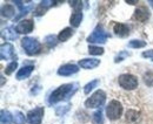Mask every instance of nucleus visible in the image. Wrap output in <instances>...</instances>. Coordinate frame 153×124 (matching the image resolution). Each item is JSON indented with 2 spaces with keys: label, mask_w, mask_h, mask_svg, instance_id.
I'll list each match as a JSON object with an SVG mask.
<instances>
[{
  "label": "nucleus",
  "mask_w": 153,
  "mask_h": 124,
  "mask_svg": "<svg viewBox=\"0 0 153 124\" xmlns=\"http://www.w3.org/2000/svg\"><path fill=\"white\" fill-rule=\"evenodd\" d=\"M14 55V48L11 43H4L0 48V56L1 60H10Z\"/></svg>",
  "instance_id": "1a4fd4ad"
},
{
  "label": "nucleus",
  "mask_w": 153,
  "mask_h": 124,
  "mask_svg": "<svg viewBox=\"0 0 153 124\" xmlns=\"http://www.w3.org/2000/svg\"><path fill=\"white\" fill-rule=\"evenodd\" d=\"M13 14H14V7L12 5L2 6V8H1V15L2 17L11 18V17H13Z\"/></svg>",
  "instance_id": "412c9836"
},
{
  "label": "nucleus",
  "mask_w": 153,
  "mask_h": 124,
  "mask_svg": "<svg viewBox=\"0 0 153 124\" xmlns=\"http://www.w3.org/2000/svg\"><path fill=\"white\" fill-rule=\"evenodd\" d=\"M33 21L32 20H21L19 23L17 25V32L19 34H27V33H31L33 31Z\"/></svg>",
  "instance_id": "6e6552de"
},
{
  "label": "nucleus",
  "mask_w": 153,
  "mask_h": 124,
  "mask_svg": "<svg viewBox=\"0 0 153 124\" xmlns=\"http://www.w3.org/2000/svg\"><path fill=\"white\" fill-rule=\"evenodd\" d=\"M78 70H79V68L76 65H64L58 69V74L60 76H70L72 74L78 73Z\"/></svg>",
  "instance_id": "9d476101"
},
{
  "label": "nucleus",
  "mask_w": 153,
  "mask_h": 124,
  "mask_svg": "<svg viewBox=\"0 0 153 124\" xmlns=\"http://www.w3.org/2000/svg\"><path fill=\"white\" fill-rule=\"evenodd\" d=\"M81 20H82V13H81V12H74V13L71 15V19H70L71 25L74 26V27H78V26L80 25Z\"/></svg>",
  "instance_id": "aec40b11"
},
{
  "label": "nucleus",
  "mask_w": 153,
  "mask_h": 124,
  "mask_svg": "<svg viewBox=\"0 0 153 124\" xmlns=\"http://www.w3.org/2000/svg\"><path fill=\"white\" fill-rule=\"evenodd\" d=\"M143 56H144V57H153V49L147 51V52H144V53H143Z\"/></svg>",
  "instance_id": "473e14b6"
},
{
  "label": "nucleus",
  "mask_w": 153,
  "mask_h": 124,
  "mask_svg": "<svg viewBox=\"0 0 153 124\" xmlns=\"http://www.w3.org/2000/svg\"><path fill=\"white\" fill-rule=\"evenodd\" d=\"M21 46L28 55L38 54L41 51V46H40L39 41H37L33 37H24L21 40Z\"/></svg>",
  "instance_id": "f03ea898"
},
{
  "label": "nucleus",
  "mask_w": 153,
  "mask_h": 124,
  "mask_svg": "<svg viewBox=\"0 0 153 124\" xmlns=\"http://www.w3.org/2000/svg\"><path fill=\"white\" fill-rule=\"evenodd\" d=\"M78 89V84L76 83H68V84H62L60 86L58 89H56L50 98H48V102L50 104H53V103H57L59 101H62V100H66V98H70Z\"/></svg>",
  "instance_id": "f257e3e1"
},
{
  "label": "nucleus",
  "mask_w": 153,
  "mask_h": 124,
  "mask_svg": "<svg viewBox=\"0 0 153 124\" xmlns=\"http://www.w3.org/2000/svg\"><path fill=\"white\" fill-rule=\"evenodd\" d=\"M120 87L127 90H133L138 87V79L131 74H123L118 79Z\"/></svg>",
  "instance_id": "7ed1b4c3"
},
{
  "label": "nucleus",
  "mask_w": 153,
  "mask_h": 124,
  "mask_svg": "<svg viewBox=\"0 0 153 124\" xmlns=\"http://www.w3.org/2000/svg\"><path fill=\"white\" fill-rule=\"evenodd\" d=\"M100 61L98 59H84V60H80L79 61V66L81 68H85V69H92V68H96L99 66Z\"/></svg>",
  "instance_id": "9b49d317"
},
{
  "label": "nucleus",
  "mask_w": 153,
  "mask_h": 124,
  "mask_svg": "<svg viewBox=\"0 0 153 124\" xmlns=\"http://www.w3.org/2000/svg\"><path fill=\"white\" fill-rule=\"evenodd\" d=\"M88 52L92 55H101V54H104V48L98 47V46H90Z\"/></svg>",
  "instance_id": "393cba45"
},
{
  "label": "nucleus",
  "mask_w": 153,
  "mask_h": 124,
  "mask_svg": "<svg viewBox=\"0 0 153 124\" xmlns=\"http://www.w3.org/2000/svg\"><path fill=\"white\" fill-rule=\"evenodd\" d=\"M128 46L132 47V48H141V47H145L146 46V42L140 41V40H132V41H130Z\"/></svg>",
  "instance_id": "cd10ccee"
},
{
  "label": "nucleus",
  "mask_w": 153,
  "mask_h": 124,
  "mask_svg": "<svg viewBox=\"0 0 153 124\" xmlns=\"http://www.w3.org/2000/svg\"><path fill=\"white\" fill-rule=\"evenodd\" d=\"M17 67H18V63H17V61H13V62H11L7 67H6V69H5V73L7 74V75H11L13 71L17 69Z\"/></svg>",
  "instance_id": "c85d7f7f"
},
{
  "label": "nucleus",
  "mask_w": 153,
  "mask_h": 124,
  "mask_svg": "<svg viewBox=\"0 0 153 124\" xmlns=\"http://www.w3.org/2000/svg\"><path fill=\"white\" fill-rule=\"evenodd\" d=\"M113 31L115 34L119 36H126L130 33V28L124 23H115L113 26Z\"/></svg>",
  "instance_id": "ddd939ff"
},
{
  "label": "nucleus",
  "mask_w": 153,
  "mask_h": 124,
  "mask_svg": "<svg viewBox=\"0 0 153 124\" xmlns=\"http://www.w3.org/2000/svg\"><path fill=\"white\" fill-rule=\"evenodd\" d=\"M126 2H127V4H131V5H134V4H137L138 1H137V0H133V1H131V0H130V1H128V0H127Z\"/></svg>",
  "instance_id": "72a5a7b5"
},
{
  "label": "nucleus",
  "mask_w": 153,
  "mask_h": 124,
  "mask_svg": "<svg viewBox=\"0 0 153 124\" xmlns=\"http://www.w3.org/2000/svg\"><path fill=\"white\" fill-rule=\"evenodd\" d=\"M149 17H150L149 11H147L145 7L138 8V10L135 11V14H134V18L137 19L138 21H140V22H145V21L149 19Z\"/></svg>",
  "instance_id": "f8f14e48"
},
{
  "label": "nucleus",
  "mask_w": 153,
  "mask_h": 124,
  "mask_svg": "<svg viewBox=\"0 0 153 124\" xmlns=\"http://www.w3.org/2000/svg\"><path fill=\"white\" fill-rule=\"evenodd\" d=\"M144 82L149 86V87H153V73L149 71L144 75Z\"/></svg>",
  "instance_id": "a878e982"
},
{
  "label": "nucleus",
  "mask_w": 153,
  "mask_h": 124,
  "mask_svg": "<svg viewBox=\"0 0 153 124\" xmlns=\"http://www.w3.org/2000/svg\"><path fill=\"white\" fill-rule=\"evenodd\" d=\"M149 4H150V5L153 7V0H149Z\"/></svg>",
  "instance_id": "f704fd0d"
},
{
  "label": "nucleus",
  "mask_w": 153,
  "mask_h": 124,
  "mask_svg": "<svg viewBox=\"0 0 153 124\" xmlns=\"http://www.w3.org/2000/svg\"><path fill=\"white\" fill-rule=\"evenodd\" d=\"M98 84H99V81H98V80H94V81H92V82L87 83V84L85 86V88H84L85 94H90V92H91V90H93Z\"/></svg>",
  "instance_id": "b1692460"
},
{
  "label": "nucleus",
  "mask_w": 153,
  "mask_h": 124,
  "mask_svg": "<svg viewBox=\"0 0 153 124\" xmlns=\"http://www.w3.org/2000/svg\"><path fill=\"white\" fill-rule=\"evenodd\" d=\"M139 117H140V112L137 111V110L130 109V110L126 112V120H127L128 122H131V123H135V122L139 120Z\"/></svg>",
  "instance_id": "a211bd4d"
},
{
  "label": "nucleus",
  "mask_w": 153,
  "mask_h": 124,
  "mask_svg": "<svg viewBox=\"0 0 153 124\" xmlns=\"http://www.w3.org/2000/svg\"><path fill=\"white\" fill-rule=\"evenodd\" d=\"M45 40H46V42H47L48 46H56V45H57V39H56V36L54 35L46 36Z\"/></svg>",
  "instance_id": "7c9ffc66"
},
{
  "label": "nucleus",
  "mask_w": 153,
  "mask_h": 124,
  "mask_svg": "<svg viewBox=\"0 0 153 124\" xmlns=\"http://www.w3.org/2000/svg\"><path fill=\"white\" fill-rule=\"evenodd\" d=\"M106 114H107V117L110 120H113V121L118 120L123 114V106L118 101L113 100L110 102V104L106 108Z\"/></svg>",
  "instance_id": "39448f33"
},
{
  "label": "nucleus",
  "mask_w": 153,
  "mask_h": 124,
  "mask_svg": "<svg viewBox=\"0 0 153 124\" xmlns=\"http://www.w3.org/2000/svg\"><path fill=\"white\" fill-rule=\"evenodd\" d=\"M68 109H70V106H68V104H67V106H64V108H62V106H58L56 112H57L58 116H61V115H64Z\"/></svg>",
  "instance_id": "2f4dec72"
},
{
  "label": "nucleus",
  "mask_w": 153,
  "mask_h": 124,
  "mask_svg": "<svg viewBox=\"0 0 153 124\" xmlns=\"http://www.w3.org/2000/svg\"><path fill=\"white\" fill-rule=\"evenodd\" d=\"M72 35H73V31H72V28L67 27V28L62 29V31L59 33L58 39H59V41H67Z\"/></svg>",
  "instance_id": "6ab92c4d"
},
{
  "label": "nucleus",
  "mask_w": 153,
  "mask_h": 124,
  "mask_svg": "<svg viewBox=\"0 0 153 124\" xmlns=\"http://www.w3.org/2000/svg\"><path fill=\"white\" fill-rule=\"evenodd\" d=\"M33 66H24L21 69H19L18 74H17V79L18 80H22V79H26L31 75V73L33 71Z\"/></svg>",
  "instance_id": "f3484780"
},
{
  "label": "nucleus",
  "mask_w": 153,
  "mask_h": 124,
  "mask_svg": "<svg viewBox=\"0 0 153 124\" xmlns=\"http://www.w3.org/2000/svg\"><path fill=\"white\" fill-rule=\"evenodd\" d=\"M12 115L10 111L7 110H1V116H0V121L1 124H11L12 123Z\"/></svg>",
  "instance_id": "4be33fe9"
},
{
  "label": "nucleus",
  "mask_w": 153,
  "mask_h": 124,
  "mask_svg": "<svg viewBox=\"0 0 153 124\" xmlns=\"http://www.w3.org/2000/svg\"><path fill=\"white\" fill-rule=\"evenodd\" d=\"M44 116V108H37L27 114V121L31 124H40Z\"/></svg>",
  "instance_id": "0eeeda50"
},
{
  "label": "nucleus",
  "mask_w": 153,
  "mask_h": 124,
  "mask_svg": "<svg viewBox=\"0 0 153 124\" xmlns=\"http://www.w3.org/2000/svg\"><path fill=\"white\" fill-rule=\"evenodd\" d=\"M106 100V94L102 90H97L96 92L85 102V106L87 108H99L104 104Z\"/></svg>",
  "instance_id": "20e7f679"
},
{
  "label": "nucleus",
  "mask_w": 153,
  "mask_h": 124,
  "mask_svg": "<svg viewBox=\"0 0 153 124\" xmlns=\"http://www.w3.org/2000/svg\"><path fill=\"white\" fill-rule=\"evenodd\" d=\"M93 122L96 124H102V112H101V109L97 110L96 112L93 114Z\"/></svg>",
  "instance_id": "bb28decb"
},
{
  "label": "nucleus",
  "mask_w": 153,
  "mask_h": 124,
  "mask_svg": "<svg viewBox=\"0 0 153 124\" xmlns=\"http://www.w3.org/2000/svg\"><path fill=\"white\" fill-rule=\"evenodd\" d=\"M52 4H56V2H54V1H50V0H47V1H41V2H40V5H39L38 7L36 8V11H34V14H36L37 17H40V15H42V14L46 12L47 7H50Z\"/></svg>",
  "instance_id": "4468645a"
},
{
  "label": "nucleus",
  "mask_w": 153,
  "mask_h": 124,
  "mask_svg": "<svg viewBox=\"0 0 153 124\" xmlns=\"http://www.w3.org/2000/svg\"><path fill=\"white\" fill-rule=\"evenodd\" d=\"M17 36H18V32L13 27H7L2 31V37L6 40H16Z\"/></svg>",
  "instance_id": "dca6fc26"
},
{
  "label": "nucleus",
  "mask_w": 153,
  "mask_h": 124,
  "mask_svg": "<svg viewBox=\"0 0 153 124\" xmlns=\"http://www.w3.org/2000/svg\"><path fill=\"white\" fill-rule=\"evenodd\" d=\"M17 6L20 10V15L27 14V12H30V10L32 8V1H16Z\"/></svg>",
  "instance_id": "2eb2a0df"
},
{
  "label": "nucleus",
  "mask_w": 153,
  "mask_h": 124,
  "mask_svg": "<svg viewBox=\"0 0 153 124\" xmlns=\"http://www.w3.org/2000/svg\"><path fill=\"white\" fill-rule=\"evenodd\" d=\"M70 4H71V6L76 10V12H81V7H82V2L81 1H70Z\"/></svg>",
  "instance_id": "c756f323"
},
{
  "label": "nucleus",
  "mask_w": 153,
  "mask_h": 124,
  "mask_svg": "<svg viewBox=\"0 0 153 124\" xmlns=\"http://www.w3.org/2000/svg\"><path fill=\"white\" fill-rule=\"evenodd\" d=\"M107 37H108V34H106L102 31V28L100 26H98L96 29L93 31V33L87 37V41L90 43H105Z\"/></svg>",
  "instance_id": "423d86ee"
},
{
  "label": "nucleus",
  "mask_w": 153,
  "mask_h": 124,
  "mask_svg": "<svg viewBox=\"0 0 153 124\" xmlns=\"http://www.w3.org/2000/svg\"><path fill=\"white\" fill-rule=\"evenodd\" d=\"M13 120H14V123L16 124H24L25 123V116L22 112L20 111H16L14 116H13Z\"/></svg>",
  "instance_id": "5701e85b"
}]
</instances>
